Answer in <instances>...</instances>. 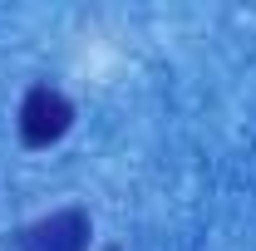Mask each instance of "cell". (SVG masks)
<instances>
[{
    "instance_id": "6da1fadb",
    "label": "cell",
    "mask_w": 256,
    "mask_h": 251,
    "mask_svg": "<svg viewBox=\"0 0 256 251\" xmlns=\"http://www.w3.org/2000/svg\"><path fill=\"white\" fill-rule=\"evenodd\" d=\"M74 124V108H69V98L60 89H50V84H40L25 94L20 104V138H25V148H50L54 138H64Z\"/></svg>"
},
{
    "instance_id": "7a4b0ae2",
    "label": "cell",
    "mask_w": 256,
    "mask_h": 251,
    "mask_svg": "<svg viewBox=\"0 0 256 251\" xmlns=\"http://www.w3.org/2000/svg\"><path fill=\"white\" fill-rule=\"evenodd\" d=\"M89 246V217L84 212H54L25 232V251H84Z\"/></svg>"
}]
</instances>
